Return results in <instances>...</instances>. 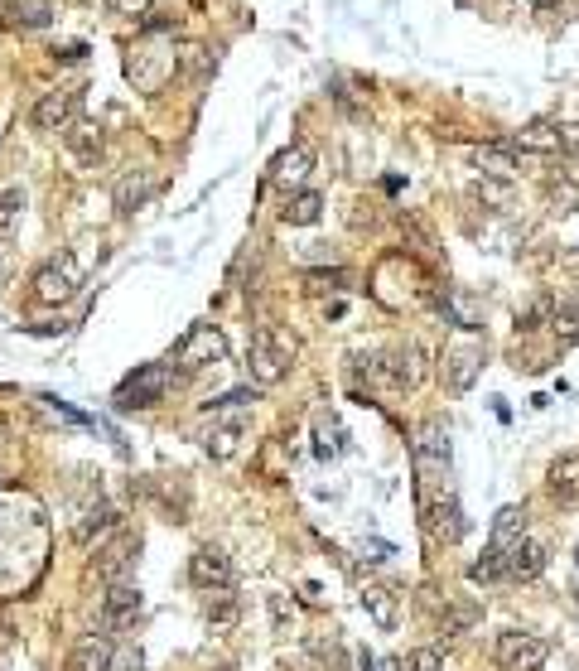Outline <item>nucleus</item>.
I'll list each match as a JSON object with an SVG mask.
<instances>
[{
    "label": "nucleus",
    "mask_w": 579,
    "mask_h": 671,
    "mask_svg": "<svg viewBox=\"0 0 579 671\" xmlns=\"http://www.w3.org/2000/svg\"><path fill=\"white\" fill-rule=\"evenodd\" d=\"M227 358V334H222L218 324H193L189 334L174 343V353H169V367L174 372H203V367H218Z\"/></svg>",
    "instance_id": "obj_1"
},
{
    "label": "nucleus",
    "mask_w": 579,
    "mask_h": 671,
    "mask_svg": "<svg viewBox=\"0 0 579 671\" xmlns=\"http://www.w3.org/2000/svg\"><path fill=\"white\" fill-rule=\"evenodd\" d=\"M290 358H295V343L276 329H256L251 338V353H247V372H251V387H276L280 377L290 372Z\"/></svg>",
    "instance_id": "obj_2"
},
{
    "label": "nucleus",
    "mask_w": 579,
    "mask_h": 671,
    "mask_svg": "<svg viewBox=\"0 0 579 671\" xmlns=\"http://www.w3.org/2000/svg\"><path fill=\"white\" fill-rule=\"evenodd\" d=\"M546 657H551V643L541 633L512 628V633H497V643H493V662L502 671H541Z\"/></svg>",
    "instance_id": "obj_3"
},
{
    "label": "nucleus",
    "mask_w": 579,
    "mask_h": 671,
    "mask_svg": "<svg viewBox=\"0 0 579 671\" xmlns=\"http://www.w3.org/2000/svg\"><path fill=\"white\" fill-rule=\"evenodd\" d=\"M78 285H83V266H78L73 252H63L34 271V300L39 305H63V300L78 295Z\"/></svg>",
    "instance_id": "obj_4"
},
{
    "label": "nucleus",
    "mask_w": 579,
    "mask_h": 671,
    "mask_svg": "<svg viewBox=\"0 0 579 671\" xmlns=\"http://www.w3.org/2000/svg\"><path fill=\"white\" fill-rule=\"evenodd\" d=\"M169 387H174V367L169 363H145L121 382L116 406H126V411H136V406H160V401L169 396Z\"/></svg>",
    "instance_id": "obj_5"
},
{
    "label": "nucleus",
    "mask_w": 579,
    "mask_h": 671,
    "mask_svg": "<svg viewBox=\"0 0 579 671\" xmlns=\"http://www.w3.org/2000/svg\"><path fill=\"white\" fill-rule=\"evenodd\" d=\"M136 560H140V536L121 532V536H111L107 546L97 551V575H102L107 585H121V580H131Z\"/></svg>",
    "instance_id": "obj_6"
},
{
    "label": "nucleus",
    "mask_w": 579,
    "mask_h": 671,
    "mask_svg": "<svg viewBox=\"0 0 579 671\" xmlns=\"http://www.w3.org/2000/svg\"><path fill=\"white\" fill-rule=\"evenodd\" d=\"M483 363H488V353H483V343H459V348H449L444 353V382H449V392H473V382L483 377Z\"/></svg>",
    "instance_id": "obj_7"
},
{
    "label": "nucleus",
    "mask_w": 579,
    "mask_h": 671,
    "mask_svg": "<svg viewBox=\"0 0 579 671\" xmlns=\"http://www.w3.org/2000/svg\"><path fill=\"white\" fill-rule=\"evenodd\" d=\"M174 68H179L174 49H155V44H140L136 54H131V63H126V73H131V78H136L145 92H155V87L165 83Z\"/></svg>",
    "instance_id": "obj_8"
},
{
    "label": "nucleus",
    "mask_w": 579,
    "mask_h": 671,
    "mask_svg": "<svg viewBox=\"0 0 579 671\" xmlns=\"http://www.w3.org/2000/svg\"><path fill=\"white\" fill-rule=\"evenodd\" d=\"M415 469L420 474H440L449 469V430H444L440 420H425L420 430H415Z\"/></svg>",
    "instance_id": "obj_9"
},
{
    "label": "nucleus",
    "mask_w": 579,
    "mask_h": 671,
    "mask_svg": "<svg viewBox=\"0 0 579 671\" xmlns=\"http://www.w3.org/2000/svg\"><path fill=\"white\" fill-rule=\"evenodd\" d=\"M189 580L198 589H227L232 585V556L222 546H198L189 556Z\"/></svg>",
    "instance_id": "obj_10"
},
{
    "label": "nucleus",
    "mask_w": 579,
    "mask_h": 671,
    "mask_svg": "<svg viewBox=\"0 0 579 671\" xmlns=\"http://www.w3.org/2000/svg\"><path fill=\"white\" fill-rule=\"evenodd\" d=\"M382 372L396 382V387L415 392V387L430 377V367H425V348L411 343V338H406V343H396V348H391V363H382Z\"/></svg>",
    "instance_id": "obj_11"
},
{
    "label": "nucleus",
    "mask_w": 579,
    "mask_h": 671,
    "mask_svg": "<svg viewBox=\"0 0 579 671\" xmlns=\"http://www.w3.org/2000/svg\"><path fill=\"white\" fill-rule=\"evenodd\" d=\"M78 121V92L73 87H58V92H44L34 102V126L39 131H68Z\"/></svg>",
    "instance_id": "obj_12"
},
{
    "label": "nucleus",
    "mask_w": 579,
    "mask_h": 671,
    "mask_svg": "<svg viewBox=\"0 0 579 671\" xmlns=\"http://www.w3.org/2000/svg\"><path fill=\"white\" fill-rule=\"evenodd\" d=\"M116 667V643L111 633H83L68 652V671H111Z\"/></svg>",
    "instance_id": "obj_13"
},
{
    "label": "nucleus",
    "mask_w": 579,
    "mask_h": 671,
    "mask_svg": "<svg viewBox=\"0 0 579 671\" xmlns=\"http://www.w3.org/2000/svg\"><path fill=\"white\" fill-rule=\"evenodd\" d=\"M140 604H145L140 589L131 585V580H121V585H111L107 594H102V623L121 633V628H131V623L140 618Z\"/></svg>",
    "instance_id": "obj_14"
},
{
    "label": "nucleus",
    "mask_w": 579,
    "mask_h": 671,
    "mask_svg": "<svg viewBox=\"0 0 579 671\" xmlns=\"http://www.w3.org/2000/svg\"><path fill=\"white\" fill-rule=\"evenodd\" d=\"M155 189H160V179L150 169H126L116 179V189H111V203H116V213H136V208H145L155 198Z\"/></svg>",
    "instance_id": "obj_15"
},
{
    "label": "nucleus",
    "mask_w": 579,
    "mask_h": 671,
    "mask_svg": "<svg viewBox=\"0 0 579 671\" xmlns=\"http://www.w3.org/2000/svg\"><path fill=\"white\" fill-rule=\"evenodd\" d=\"M546 565H551V551L536 536H522L517 546H507V580H536Z\"/></svg>",
    "instance_id": "obj_16"
},
{
    "label": "nucleus",
    "mask_w": 579,
    "mask_h": 671,
    "mask_svg": "<svg viewBox=\"0 0 579 671\" xmlns=\"http://www.w3.org/2000/svg\"><path fill=\"white\" fill-rule=\"evenodd\" d=\"M546 493H551L560 507H575L579 503V449L560 454V459L551 464V474H546Z\"/></svg>",
    "instance_id": "obj_17"
},
{
    "label": "nucleus",
    "mask_w": 579,
    "mask_h": 671,
    "mask_svg": "<svg viewBox=\"0 0 579 671\" xmlns=\"http://www.w3.org/2000/svg\"><path fill=\"white\" fill-rule=\"evenodd\" d=\"M507 150H522V155H560V126L555 121H531L517 136L507 140Z\"/></svg>",
    "instance_id": "obj_18"
},
{
    "label": "nucleus",
    "mask_w": 579,
    "mask_h": 671,
    "mask_svg": "<svg viewBox=\"0 0 579 671\" xmlns=\"http://www.w3.org/2000/svg\"><path fill=\"white\" fill-rule=\"evenodd\" d=\"M63 140H68V150H73V160H78V165H97V155H102V145H107L102 126H97V121H87V116H78V121L63 131Z\"/></svg>",
    "instance_id": "obj_19"
},
{
    "label": "nucleus",
    "mask_w": 579,
    "mask_h": 671,
    "mask_svg": "<svg viewBox=\"0 0 579 671\" xmlns=\"http://www.w3.org/2000/svg\"><path fill=\"white\" fill-rule=\"evenodd\" d=\"M237 618H242V604H237L232 585H227V589H208V604H203V623H208V633H232V628H237Z\"/></svg>",
    "instance_id": "obj_20"
},
{
    "label": "nucleus",
    "mask_w": 579,
    "mask_h": 671,
    "mask_svg": "<svg viewBox=\"0 0 579 671\" xmlns=\"http://www.w3.org/2000/svg\"><path fill=\"white\" fill-rule=\"evenodd\" d=\"M309 169H314V150H309L304 140H295L290 150H280L276 160H271V179H276V184H300Z\"/></svg>",
    "instance_id": "obj_21"
},
{
    "label": "nucleus",
    "mask_w": 579,
    "mask_h": 671,
    "mask_svg": "<svg viewBox=\"0 0 579 671\" xmlns=\"http://www.w3.org/2000/svg\"><path fill=\"white\" fill-rule=\"evenodd\" d=\"M425 532L435 536V541H459V536H464V522H459V503H454V498L425 503Z\"/></svg>",
    "instance_id": "obj_22"
},
{
    "label": "nucleus",
    "mask_w": 579,
    "mask_h": 671,
    "mask_svg": "<svg viewBox=\"0 0 579 671\" xmlns=\"http://www.w3.org/2000/svg\"><path fill=\"white\" fill-rule=\"evenodd\" d=\"M473 169L483 174V179H502V184H512V174H517V160H512V150L507 145H478L469 150Z\"/></svg>",
    "instance_id": "obj_23"
},
{
    "label": "nucleus",
    "mask_w": 579,
    "mask_h": 671,
    "mask_svg": "<svg viewBox=\"0 0 579 671\" xmlns=\"http://www.w3.org/2000/svg\"><path fill=\"white\" fill-rule=\"evenodd\" d=\"M358 599H362V609H367V618H372L382 633L396 628V594H391L386 585H362Z\"/></svg>",
    "instance_id": "obj_24"
},
{
    "label": "nucleus",
    "mask_w": 579,
    "mask_h": 671,
    "mask_svg": "<svg viewBox=\"0 0 579 671\" xmlns=\"http://www.w3.org/2000/svg\"><path fill=\"white\" fill-rule=\"evenodd\" d=\"M280 218L290 227H309L324 218V194L319 189H300L295 198H285V208H280Z\"/></svg>",
    "instance_id": "obj_25"
},
{
    "label": "nucleus",
    "mask_w": 579,
    "mask_h": 671,
    "mask_svg": "<svg viewBox=\"0 0 579 671\" xmlns=\"http://www.w3.org/2000/svg\"><path fill=\"white\" fill-rule=\"evenodd\" d=\"M546 213L560 218V223L575 218L579 213V184L575 179H551V184H546Z\"/></svg>",
    "instance_id": "obj_26"
},
{
    "label": "nucleus",
    "mask_w": 579,
    "mask_h": 671,
    "mask_svg": "<svg viewBox=\"0 0 579 671\" xmlns=\"http://www.w3.org/2000/svg\"><path fill=\"white\" fill-rule=\"evenodd\" d=\"M526 536V512L522 507H502L493 517V546L497 551H507V546H517Z\"/></svg>",
    "instance_id": "obj_27"
},
{
    "label": "nucleus",
    "mask_w": 579,
    "mask_h": 671,
    "mask_svg": "<svg viewBox=\"0 0 579 671\" xmlns=\"http://www.w3.org/2000/svg\"><path fill=\"white\" fill-rule=\"evenodd\" d=\"M469 580H473V585H497V580H507V551L488 546L483 560H473V565H469Z\"/></svg>",
    "instance_id": "obj_28"
},
{
    "label": "nucleus",
    "mask_w": 579,
    "mask_h": 671,
    "mask_svg": "<svg viewBox=\"0 0 579 671\" xmlns=\"http://www.w3.org/2000/svg\"><path fill=\"white\" fill-rule=\"evenodd\" d=\"M242 435H247V430H242V420H227V425H218V430L208 435V454H213V459H232V454L242 449Z\"/></svg>",
    "instance_id": "obj_29"
},
{
    "label": "nucleus",
    "mask_w": 579,
    "mask_h": 671,
    "mask_svg": "<svg viewBox=\"0 0 579 671\" xmlns=\"http://www.w3.org/2000/svg\"><path fill=\"white\" fill-rule=\"evenodd\" d=\"M20 218H25V189L15 184V189H5V194H0V237H5V232H15Z\"/></svg>",
    "instance_id": "obj_30"
},
{
    "label": "nucleus",
    "mask_w": 579,
    "mask_h": 671,
    "mask_svg": "<svg viewBox=\"0 0 579 671\" xmlns=\"http://www.w3.org/2000/svg\"><path fill=\"white\" fill-rule=\"evenodd\" d=\"M551 329L560 343H579V305H555L551 309Z\"/></svg>",
    "instance_id": "obj_31"
},
{
    "label": "nucleus",
    "mask_w": 579,
    "mask_h": 671,
    "mask_svg": "<svg viewBox=\"0 0 579 671\" xmlns=\"http://www.w3.org/2000/svg\"><path fill=\"white\" fill-rule=\"evenodd\" d=\"M343 280H348V271H309L304 290L309 295H333V290H343Z\"/></svg>",
    "instance_id": "obj_32"
},
{
    "label": "nucleus",
    "mask_w": 579,
    "mask_h": 671,
    "mask_svg": "<svg viewBox=\"0 0 579 671\" xmlns=\"http://www.w3.org/2000/svg\"><path fill=\"white\" fill-rule=\"evenodd\" d=\"M440 667H444L440 647H415L411 657L401 662V671H440Z\"/></svg>",
    "instance_id": "obj_33"
},
{
    "label": "nucleus",
    "mask_w": 579,
    "mask_h": 671,
    "mask_svg": "<svg viewBox=\"0 0 579 671\" xmlns=\"http://www.w3.org/2000/svg\"><path fill=\"white\" fill-rule=\"evenodd\" d=\"M551 309H555L551 300H536L531 309H522V314H517V329H522V334H536V329L551 319Z\"/></svg>",
    "instance_id": "obj_34"
},
{
    "label": "nucleus",
    "mask_w": 579,
    "mask_h": 671,
    "mask_svg": "<svg viewBox=\"0 0 579 671\" xmlns=\"http://www.w3.org/2000/svg\"><path fill=\"white\" fill-rule=\"evenodd\" d=\"M266 604H271V623H276V633H290V628H295V604H285V594H271Z\"/></svg>",
    "instance_id": "obj_35"
},
{
    "label": "nucleus",
    "mask_w": 579,
    "mask_h": 671,
    "mask_svg": "<svg viewBox=\"0 0 579 671\" xmlns=\"http://www.w3.org/2000/svg\"><path fill=\"white\" fill-rule=\"evenodd\" d=\"M469 623H473V609H454V614H449V618L440 623V633H444V638H459V633H464Z\"/></svg>",
    "instance_id": "obj_36"
},
{
    "label": "nucleus",
    "mask_w": 579,
    "mask_h": 671,
    "mask_svg": "<svg viewBox=\"0 0 579 671\" xmlns=\"http://www.w3.org/2000/svg\"><path fill=\"white\" fill-rule=\"evenodd\" d=\"M247 401H256V387H242V392L213 396V401H208V406H218V411H227V406H247Z\"/></svg>",
    "instance_id": "obj_37"
},
{
    "label": "nucleus",
    "mask_w": 579,
    "mask_h": 671,
    "mask_svg": "<svg viewBox=\"0 0 579 671\" xmlns=\"http://www.w3.org/2000/svg\"><path fill=\"white\" fill-rule=\"evenodd\" d=\"M107 5L116 10V15H131V20H140V15L150 10V0H107Z\"/></svg>",
    "instance_id": "obj_38"
},
{
    "label": "nucleus",
    "mask_w": 579,
    "mask_h": 671,
    "mask_svg": "<svg viewBox=\"0 0 579 671\" xmlns=\"http://www.w3.org/2000/svg\"><path fill=\"white\" fill-rule=\"evenodd\" d=\"M560 150H565V155H579V121L575 126H560Z\"/></svg>",
    "instance_id": "obj_39"
},
{
    "label": "nucleus",
    "mask_w": 579,
    "mask_h": 671,
    "mask_svg": "<svg viewBox=\"0 0 579 671\" xmlns=\"http://www.w3.org/2000/svg\"><path fill=\"white\" fill-rule=\"evenodd\" d=\"M531 5V15H555L560 10V0H526Z\"/></svg>",
    "instance_id": "obj_40"
},
{
    "label": "nucleus",
    "mask_w": 579,
    "mask_h": 671,
    "mask_svg": "<svg viewBox=\"0 0 579 671\" xmlns=\"http://www.w3.org/2000/svg\"><path fill=\"white\" fill-rule=\"evenodd\" d=\"M362 671H401V662H377V657H362Z\"/></svg>",
    "instance_id": "obj_41"
}]
</instances>
